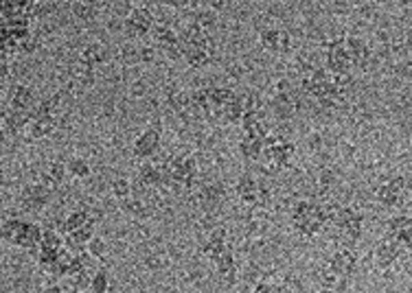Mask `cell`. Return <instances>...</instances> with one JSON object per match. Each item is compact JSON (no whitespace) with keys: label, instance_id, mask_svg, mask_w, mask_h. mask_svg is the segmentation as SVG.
I'll list each match as a JSON object with an SVG mask.
<instances>
[{"label":"cell","instance_id":"obj_1","mask_svg":"<svg viewBox=\"0 0 412 293\" xmlns=\"http://www.w3.org/2000/svg\"><path fill=\"white\" fill-rule=\"evenodd\" d=\"M327 228L338 234V239L344 247H351L360 241L364 230V219L353 208L331 204L327 206Z\"/></svg>","mask_w":412,"mask_h":293},{"label":"cell","instance_id":"obj_2","mask_svg":"<svg viewBox=\"0 0 412 293\" xmlns=\"http://www.w3.org/2000/svg\"><path fill=\"white\" fill-rule=\"evenodd\" d=\"M292 225L300 236L320 234L327 230V206H320L316 201H298L292 210Z\"/></svg>","mask_w":412,"mask_h":293},{"label":"cell","instance_id":"obj_3","mask_svg":"<svg viewBox=\"0 0 412 293\" xmlns=\"http://www.w3.org/2000/svg\"><path fill=\"white\" fill-rule=\"evenodd\" d=\"M42 234H44V230H40L38 223L14 219V217L3 221V239L14 247H22V250H38V245L42 241Z\"/></svg>","mask_w":412,"mask_h":293},{"label":"cell","instance_id":"obj_4","mask_svg":"<svg viewBox=\"0 0 412 293\" xmlns=\"http://www.w3.org/2000/svg\"><path fill=\"white\" fill-rule=\"evenodd\" d=\"M355 265H358V258H355V252H351V247H340L333 252L322 272L327 287H338L342 280H349Z\"/></svg>","mask_w":412,"mask_h":293},{"label":"cell","instance_id":"obj_5","mask_svg":"<svg viewBox=\"0 0 412 293\" xmlns=\"http://www.w3.org/2000/svg\"><path fill=\"white\" fill-rule=\"evenodd\" d=\"M294 155V144L285 140L278 133H270L265 138V149H263V171L265 173H278L281 168L289 162V157Z\"/></svg>","mask_w":412,"mask_h":293},{"label":"cell","instance_id":"obj_6","mask_svg":"<svg viewBox=\"0 0 412 293\" xmlns=\"http://www.w3.org/2000/svg\"><path fill=\"white\" fill-rule=\"evenodd\" d=\"M165 166L167 171H169V177L173 186H184V188H191L197 179V162L193 160L191 155L186 153H178V155H171L165 160Z\"/></svg>","mask_w":412,"mask_h":293},{"label":"cell","instance_id":"obj_7","mask_svg":"<svg viewBox=\"0 0 412 293\" xmlns=\"http://www.w3.org/2000/svg\"><path fill=\"white\" fill-rule=\"evenodd\" d=\"M152 36H154L156 47L162 49L167 55H171V58H180V55H184V47H182L180 33H178L169 25V22H158V20H156Z\"/></svg>","mask_w":412,"mask_h":293},{"label":"cell","instance_id":"obj_8","mask_svg":"<svg viewBox=\"0 0 412 293\" xmlns=\"http://www.w3.org/2000/svg\"><path fill=\"white\" fill-rule=\"evenodd\" d=\"M406 190H408L406 177L395 175V177L384 179V182L375 188V199L380 201L382 206H386V208L399 206V204H402V199L406 197Z\"/></svg>","mask_w":412,"mask_h":293},{"label":"cell","instance_id":"obj_9","mask_svg":"<svg viewBox=\"0 0 412 293\" xmlns=\"http://www.w3.org/2000/svg\"><path fill=\"white\" fill-rule=\"evenodd\" d=\"M353 60L344 47V40H333L327 44V68L333 75H349L353 68Z\"/></svg>","mask_w":412,"mask_h":293},{"label":"cell","instance_id":"obj_10","mask_svg":"<svg viewBox=\"0 0 412 293\" xmlns=\"http://www.w3.org/2000/svg\"><path fill=\"white\" fill-rule=\"evenodd\" d=\"M156 18L147 7H134L125 20V33L132 38H145L154 31Z\"/></svg>","mask_w":412,"mask_h":293},{"label":"cell","instance_id":"obj_11","mask_svg":"<svg viewBox=\"0 0 412 293\" xmlns=\"http://www.w3.org/2000/svg\"><path fill=\"white\" fill-rule=\"evenodd\" d=\"M51 190H53V188H49L47 184H42V182L27 184L25 190H22V195H20V204H22V208L29 210V212H38V210H42L44 206L49 204V199H51Z\"/></svg>","mask_w":412,"mask_h":293},{"label":"cell","instance_id":"obj_12","mask_svg":"<svg viewBox=\"0 0 412 293\" xmlns=\"http://www.w3.org/2000/svg\"><path fill=\"white\" fill-rule=\"evenodd\" d=\"M402 250H404V247L399 245L397 239H393V236H386V239H382L380 243H377L375 252H373V258H375L377 265L386 269V267H391V265L397 263V258L402 256Z\"/></svg>","mask_w":412,"mask_h":293},{"label":"cell","instance_id":"obj_13","mask_svg":"<svg viewBox=\"0 0 412 293\" xmlns=\"http://www.w3.org/2000/svg\"><path fill=\"white\" fill-rule=\"evenodd\" d=\"M160 146V131L158 129H145L141 136L134 140V146H132V151L138 157V160H149V157L158 151Z\"/></svg>","mask_w":412,"mask_h":293},{"label":"cell","instance_id":"obj_14","mask_svg":"<svg viewBox=\"0 0 412 293\" xmlns=\"http://www.w3.org/2000/svg\"><path fill=\"white\" fill-rule=\"evenodd\" d=\"M36 107V97H33V90L25 84H18L9 90L7 97V110H20V112H31Z\"/></svg>","mask_w":412,"mask_h":293},{"label":"cell","instance_id":"obj_15","mask_svg":"<svg viewBox=\"0 0 412 293\" xmlns=\"http://www.w3.org/2000/svg\"><path fill=\"white\" fill-rule=\"evenodd\" d=\"M235 193L239 195V199L243 201L246 206H254L263 195V188L261 184L254 179L252 175H241L239 182L235 184Z\"/></svg>","mask_w":412,"mask_h":293},{"label":"cell","instance_id":"obj_16","mask_svg":"<svg viewBox=\"0 0 412 293\" xmlns=\"http://www.w3.org/2000/svg\"><path fill=\"white\" fill-rule=\"evenodd\" d=\"M210 265L215 267V274L224 280V283H235V256H232V247L210 258Z\"/></svg>","mask_w":412,"mask_h":293},{"label":"cell","instance_id":"obj_17","mask_svg":"<svg viewBox=\"0 0 412 293\" xmlns=\"http://www.w3.org/2000/svg\"><path fill=\"white\" fill-rule=\"evenodd\" d=\"M287 42H289V36H287V31H283V29L268 27V29L261 31V44L265 49H270V51L287 49Z\"/></svg>","mask_w":412,"mask_h":293},{"label":"cell","instance_id":"obj_18","mask_svg":"<svg viewBox=\"0 0 412 293\" xmlns=\"http://www.w3.org/2000/svg\"><path fill=\"white\" fill-rule=\"evenodd\" d=\"M90 223H95V221H93L90 212H88V210H73L62 223V234L66 236L71 232H77V230H82V228H86V225H90Z\"/></svg>","mask_w":412,"mask_h":293},{"label":"cell","instance_id":"obj_19","mask_svg":"<svg viewBox=\"0 0 412 293\" xmlns=\"http://www.w3.org/2000/svg\"><path fill=\"white\" fill-rule=\"evenodd\" d=\"M263 149H265V140H263V138L243 136L241 142H239V151H241V155L246 157V160H250V162L261 160Z\"/></svg>","mask_w":412,"mask_h":293},{"label":"cell","instance_id":"obj_20","mask_svg":"<svg viewBox=\"0 0 412 293\" xmlns=\"http://www.w3.org/2000/svg\"><path fill=\"white\" fill-rule=\"evenodd\" d=\"M55 125H58V118H31L29 127H27V133H29V138L40 140V138L51 136Z\"/></svg>","mask_w":412,"mask_h":293},{"label":"cell","instance_id":"obj_21","mask_svg":"<svg viewBox=\"0 0 412 293\" xmlns=\"http://www.w3.org/2000/svg\"><path fill=\"white\" fill-rule=\"evenodd\" d=\"M344 47H347L353 64H362L364 60H369V55H371L369 44H366L362 38H347L344 40Z\"/></svg>","mask_w":412,"mask_h":293},{"label":"cell","instance_id":"obj_22","mask_svg":"<svg viewBox=\"0 0 412 293\" xmlns=\"http://www.w3.org/2000/svg\"><path fill=\"white\" fill-rule=\"evenodd\" d=\"M272 110H274V114L278 116V118H289L294 114V110H296V105H294V101H292V97H289L287 92H278L274 99H272Z\"/></svg>","mask_w":412,"mask_h":293},{"label":"cell","instance_id":"obj_23","mask_svg":"<svg viewBox=\"0 0 412 293\" xmlns=\"http://www.w3.org/2000/svg\"><path fill=\"white\" fill-rule=\"evenodd\" d=\"M77 60L84 62V64H88V66H93V68H95V64H99V62L106 60V49L101 47V44H88V47H84V49L80 51V55H77Z\"/></svg>","mask_w":412,"mask_h":293},{"label":"cell","instance_id":"obj_24","mask_svg":"<svg viewBox=\"0 0 412 293\" xmlns=\"http://www.w3.org/2000/svg\"><path fill=\"white\" fill-rule=\"evenodd\" d=\"M221 197H224V190H221V184H208L199 190V204L204 208H213L217 206Z\"/></svg>","mask_w":412,"mask_h":293},{"label":"cell","instance_id":"obj_25","mask_svg":"<svg viewBox=\"0 0 412 293\" xmlns=\"http://www.w3.org/2000/svg\"><path fill=\"white\" fill-rule=\"evenodd\" d=\"M101 3V0H75L73 3V11L77 18L82 20H93L97 16V5Z\"/></svg>","mask_w":412,"mask_h":293},{"label":"cell","instance_id":"obj_26","mask_svg":"<svg viewBox=\"0 0 412 293\" xmlns=\"http://www.w3.org/2000/svg\"><path fill=\"white\" fill-rule=\"evenodd\" d=\"M66 245V236H62L60 232H55V230H44V234H42V241H40V250H53V252H58V250H62V247Z\"/></svg>","mask_w":412,"mask_h":293},{"label":"cell","instance_id":"obj_27","mask_svg":"<svg viewBox=\"0 0 412 293\" xmlns=\"http://www.w3.org/2000/svg\"><path fill=\"white\" fill-rule=\"evenodd\" d=\"M66 166H69V173L77 179H86L88 175H90V164H88L84 157H73Z\"/></svg>","mask_w":412,"mask_h":293},{"label":"cell","instance_id":"obj_28","mask_svg":"<svg viewBox=\"0 0 412 293\" xmlns=\"http://www.w3.org/2000/svg\"><path fill=\"white\" fill-rule=\"evenodd\" d=\"M90 291L93 293H110V278L104 269H97L93 280H90Z\"/></svg>","mask_w":412,"mask_h":293},{"label":"cell","instance_id":"obj_29","mask_svg":"<svg viewBox=\"0 0 412 293\" xmlns=\"http://www.w3.org/2000/svg\"><path fill=\"white\" fill-rule=\"evenodd\" d=\"M408 225H412V219H410V217H404V215L391 217V219H388V223H386V230H388L386 236H397L402 230H406Z\"/></svg>","mask_w":412,"mask_h":293},{"label":"cell","instance_id":"obj_30","mask_svg":"<svg viewBox=\"0 0 412 293\" xmlns=\"http://www.w3.org/2000/svg\"><path fill=\"white\" fill-rule=\"evenodd\" d=\"M86 250L90 252L95 258H101V256H106V252H108V245H106L104 239H99V236H95V239H93L90 243H88Z\"/></svg>","mask_w":412,"mask_h":293},{"label":"cell","instance_id":"obj_31","mask_svg":"<svg viewBox=\"0 0 412 293\" xmlns=\"http://www.w3.org/2000/svg\"><path fill=\"white\" fill-rule=\"evenodd\" d=\"M112 190H114V195H117V199H121L123 201L125 197H130L132 195V188H130V182L128 179H123V177H119L117 182L112 184Z\"/></svg>","mask_w":412,"mask_h":293},{"label":"cell","instance_id":"obj_32","mask_svg":"<svg viewBox=\"0 0 412 293\" xmlns=\"http://www.w3.org/2000/svg\"><path fill=\"white\" fill-rule=\"evenodd\" d=\"M393 239H397L399 245H402L404 250H410V252H412V225H408L406 230H402L397 236H393Z\"/></svg>","mask_w":412,"mask_h":293},{"label":"cell","instance_id":"obj_33","mask_svg":"<svg viewBox=\"0 0 412 293\" xmlns=\"http://www.w3.org/2000/svg\"><path fill=\"white\" fill-rule=\"evenodd\" d=\"M252 293H287V289L281 285H272V283H259L252 289Z\"/></svg>","mask_w":412,"mask_h":293},{"label":"cell","instance_id":"obj_34","mask_svg":"<svg viewBox=\"0 0 412 293\" xmlns=\"http://www.w3.org/2000/svg\"><path fill=\"white\" fill-rule=\"evenodd\" d=\"M162 3L171 5V7H184V5L191 3V0H162Z\"/></svg>","mask_w":412,"mask_h":293},{"label":"cell","instance_id":"obj_35","mask_svg":"<svg viewBox=\"0 0 412 293\" xmlns=\"http://www.w3.org/2000/svg\"><path fill=\"white\" fill-rule=\"evenodd\" d=\"M44 293H64V291H62V287H58V285H51V287L44 289Z\"/></svg>","mask_w":412,"mask_h":293}]
</instances>
